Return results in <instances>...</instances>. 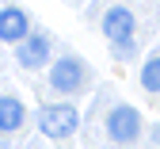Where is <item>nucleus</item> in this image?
<instances>
[{"instance_id":"2","label":"nucleus","mask_w":160,"mask_h":149,"mask_svg":"<svg viewBox=\"0 0 160 149\" xmlns=\"http://www.w3.org/2000/svg\"><path fill=\"white\" fill-rule=\"evenodd\" d=\"M84 80H88V69H84L80 57H61V61H53V69H50V84L57 92H80Z\"/></svg>"},{"instance_id":"1","label":"nucleus","mask_w":160,"mask_h":149,"mask_svg":"<svg viewBox=\"0 0 160 149\" xmlns=\"http://www.w3.org/2000/svg\"><path fill=\"white\" fill-rule=\"evenodd\" d=\"M76 122H80V115L72 103H50V107L38 111V130L46 138H69L76 130Z\"/></svg>"},{"instance_id":"4","label":"nucleus","mask_w":160,"mask_h":149,"mask_svg":"<svg viewBox=\"0 0 160 149\" xmlns=\"http://www.w3.org/2000/svg\"><path fill=\"white\" fill-rule=\"evenodd\" d=\"M0 38H4V42H15V46L31 38V19H27L23 8H15V4L0 8Z\"/></svg>"},{"instance_id":"5","label":"nucleus","mask_w":160,"mask_h":149,"mask_svg":"<svg viewBox=\"0 0 160 149\" xmlns=\"http://www.w3.org/2000/svg\"><path fill=\"white\" fill-rule=\"evenodd\" d=\"M103 31H107V38L126 42V46H130V35H133V12H130V8H107V15H103Z\"/></svg>"},{"instance_id":"6","label":"nucleus","mask_w":160,"mask_h":149,"mask_svg":"<svg viewBox=\"0 0 160 149\" xmlns=\"http://www.w3.org/2000/svg\"><path fill=\"white\" fill-rule=\"evenodd\" d=\"M19 65H27V69H38V65H46V57H50V38L46 35H31L27 42H19Z\"/></svg>"},{"instance_id":"7","label":"nucleus","mask_w":160,"mask_h":149,"mask_svg":"<svg viewBox=\"0 0 160 149\" xmlns=\"http://www.w3.org/2000/svg\"><path fill=\"white\" fill-rule=\"evenodd\" d=\"M23 119H27L23 103H19L15 96H0V130L12 134V130H19V126H23Z\"/></svg>"},{"instance_id":"8","label":"nucleus","mask_w":160,"mask_h":149,"mask_svg":"<svg viewBox=\"0 0 160 149\" xmlns=\"http://www.w3.org/2000/svg\"><path fill=\"white\" fill-rule=\"evenodd\" d=\"M141 84H145L149 92H160V57L145 61V69H141Z\"/></svg>"},{"instance_id":"3","label":"nucleus","mask_w":160,"mask_h":149,"mask_svg":"<svg viewBox=\"0 0 160 149\" xmlns=\"http://www.w3.org/2000/svg\"><path fill=\"white\" fill-rule=\"evenodd\" d=\"M107 134L118 145H130L137 134H141V119H137V111L133 107H111V115H107Z\"/></svg>"}]
</instances>
